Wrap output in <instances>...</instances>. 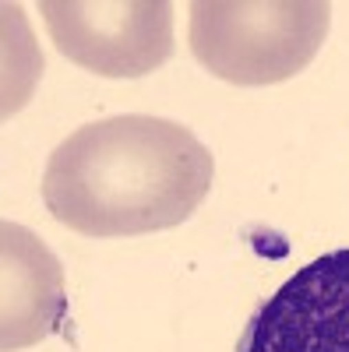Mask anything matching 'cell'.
<instances>
[{
  "label": "cell",
  "instance_id": "1",
  "mask_svg": "<svg viewBox=\"0 0 349 352\" xmlns=\"http://www.w3.org/2000/svg\"><path fill=\"white\" fill-rule=\"evenodd\" d=\"M212 176L215 159L191 127L124 113L56 144L43 173V204L81 236H141L187 222L209 197Z\"/></svg>",
  "mask_w": 349,
  "mask_h": 352
},
{
  "label": "cell",
  "instance_id": "2",
  "mask_svg": "<svg viewBox=\"0 0 349 352\" xmlns=\"http://www.w3.org/2000/svg\"><path fill=\"white\" fill-rule=\"evenodd\" d=\"M187 11L194 60L229 85H275L300 74L332 25L325 0H194Z\"/></svg>",
  "mask_w": 349,
  "mask_h": 352
},
{
  "label": "cell",
  "instance_id": "3",
  "mask_svg": "<svg viewBox=\"0 0 349 352\" xmlns=\"http://www.w3.org/2000/svg\"><path fill=\"white\" fill-rule=\"evenodd\" d=\"M53 46L103 78H145L173 56V4L166 0H43Z\"/></svg>",
  "mask_w": 349,
  "mask_h": 352
},
{
  "label": "cell",
  "instance_id": "4",
  "mask_svg": "<svg viewBox=\"0 0 349 352\" xmlns=\"http://www.w3.org/2000/svg\"><path fill=\"white\" fill-rule=\"evenodd\" d=\"M237 352H349V247L289 275L251 314Z\"/></svg>",
  "mask_w": 349,
  "mask_h": 352
},
{
  "label": "cell",
  "instance_id": "5",
  "mask_svg": "<svg viewBox=\"0 0 349 352\" xmlns=\"http://www.w3.org/2000/svg\"><path fill=\"white\" fill-rule=\"evenodd\" d=\"M4 250V310H0V349L18 352L61 331L67 317L64 268L53 250L25 226L4 222L0 229Z\"/></svg>",
  "mask_w": 349,
  "mask_h": 352
}]
</instances>
